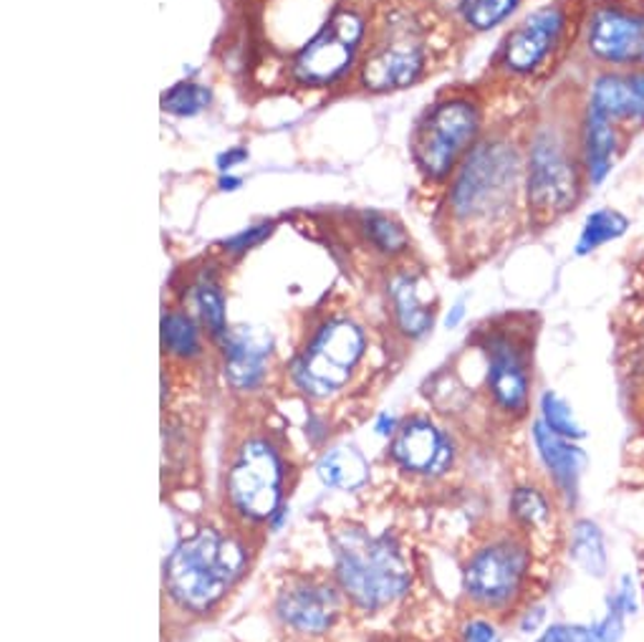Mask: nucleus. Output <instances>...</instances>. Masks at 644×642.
I'll use <instances>...</instances> for the list:
<instances>
[{"instance_id":"obj_14","label":"nucleus","mask_w":644,"mask_h":642,"mask_svg":"<svg viewBox=\"0 0 644 642\" xmlns=\"http://www.w3.org/2000/svg\"><path fill=\"white\" fill-rule=\"evenodd\" d=\"M276 610L288 628L307 635H321L338 618V593L326 582L301 579L281 589Z\"/></svg>"},{"instance_id":"obj_11","label":"nucleus","mask_w":644,"mask_h":642,"mask_svg":"<svg viewBox=\"0 0 644 642\" xmlns=\"http://www.w3.org/2000/svg\"><path fill=\"white\" fill-rule=\"evenodd\" d=\"M525 562V546L515 539L486 544L465 567V593L486 610L506 607L519 595Z\"/></svg>"},{"instance_id":"obj_19","label":"nucleus","mask_w":644,"mask_h":642,"mask_svg":"<svg viewBox=\"0 0 644 642\" xmlns=\"http://www.w3.org/2000/svg\"><path fill=\"white\" fill-rule=\"evenodd\" d=\"M581 134V163L591 185H601L612 170L617 152H620V134L617 124L601 114L597 107L587 104L584 120L579 122Z\"/></svg>"},{"instance_id":"obj_35","label":"nucleus","mask_w":644,"mask_h":642,"mask_svg":"<svg viewBox=\"0 0 644 642\" xmlns=\"http://www.w3.org/2000/svg\"><path fill=\"white\" fill-rule=\"evenodd\" d=\"M220 188L223 190H233V188H241V177H223V180H220Z\"/></svg>"},{"instance_id":"obj_18","label":"nucleus","mask_w":644,"mask_h":642,"mask_svg":"<svg viewBox=\"0 0 644 642\" xmlns=\"http://www.w3.org/2000/svg\"><path fill=\"white\" fill-rule=\"evenodd\" d=\"M220 346H223L227 383L238 390H253L263 383L270 352L268 340H260L253 329H238L227 334Z\"/></svg>"},{"instance_id":"obj_13","label":"nucleus","mask_w":644,"mask_h":642,"mask_svg":"<svg viewBox=\"0 0 644 642\" xmlns=\"http://www.w3.org/2000/svg\"><path fill=\"white\" fill-rule=\"evenodd\" d=\"M486 365H488V387L498 408L506 412L525 410L531 392V372H529V352L519 336L498 332L486 336Z\"/></svg>"},{"instance_id":"obj_24","label":"nucleus","mask_w":644,"mask_h":642,"mask_svg":"<svg viewBox=\"0 0 644 642\" xmlns=\"http://www.w3.org/2000/svg\"><path fill=\"white\" fill-rule=\"evenodd\" d=\"M626 228H630V221H626L622 213H617V210H595L581 228L579 243H576L574 248L576 256H589V253L597 251L599 246H607V243L617 241L620 235L626 233Z\"/></svg>"},{"instance_id":"obj_12","label":"nucleus","mask_w":644,"mask_h":642,"mask_svg":"<svg viewBox=\"0 0 644 642\" xmlns=\"http://www.w3.org/2000/svg\"><path fill=\"white\" fill-rule=\"evenodd\" d=\"M587 48L607 66H630L644 62V13L620 3H601L589 15Z\"/></svg>"},{"instance_id":"obj_30","label":"nucleus","mask_w":644,"mask_h":642,"mask_svg":"<svg viewBox=\"0 0 644 642\" xmlns=\"http://www.w3.org/2000/svg\"><path fill=\"white\" fill-rule=\"evenodd\" d=\"M274 233V223H260V225H251L248 231H243L241 235H233V239H227L220 243V251L227 253V256H241V253H245L253 246H258V243L263 239H268V235Z\"/></svg>"},{"instance_id":"obj_26","label":"nucleus","mask_w":644,"mask_h":642,"mask_svg":"<svg viewBox=\"0 0 644 642\" xmlns=\"http://www.w3.org/2000/svg\"><path fill=\"white\" fill-rule=\"evenodd\" d=\"M213 101V91L202 87L200 81H177L163 95V112L169 117H177V120H190V117H198L206 112Z\"/></svg>"},{"instance_id":"obj_9","label":"nucleus","mask_w":644,"mask_h":642,"mask_svg":"<svg viewBox=\"0 0 644 642\" xmlns=\"http://www.w3.org/2000/svg\"><path fill=\"white\" fill-rule=\"evenodd\" d=\"M284 491V458L268 438H245L227 468V503L243 519L263 521L276 511Z\"/></svg>"},{"instance_id":"obj_29","label":"nucleus","mask_w":644,"mask_h":642,"mask_svg":"<svg viewBox=\"0 0 644 642\" xmlns=\"http://www.w3.org/2000/svg\"><path fill=\"white\" fill-rule=\"evenodd\" d=\"M541 410H544V422L556 435L566 438V441H579L584 435V430L576 425L569 405H566V400H562L558 395L546 392L544 402H541Z\"/></svg>"},{"instance_id":"obj_28","label":"nucleus","mask_w":644,"mask_h":642,"mask_svg":"<svg viewBox=\"0 0 644 642\" xmlns=\"http://www.w3.org/2000/svg\"><path fill=\"white\" fill-rule=\"evenodd\" d=\"M513 519L523 523V527H544L548 521V501L538 488L521 486L513 491L511 498Z\"/></svg>"},{"instance_id":"obj_36","label":"nucleus","mask_w":644,"mask_h":642,"mask_svg":"<svg viewBox=\"0 0 644 642\" xmlns=\"http://www.w3.org/2000/svg\"><path fill=\"white\" fill-rule=\"evenodd\" d=\"M463 314H465V307H463V303H457V307L453 309V314L447 317V326H455L457 319H463Z\"/></svg>"},{"instance_id":"obj_22","label":"nucleus","mask_w":644,"mask_h":642,"mask_svg":"<svg viewBox=\"0 0 644 642\" xmlns=\"http://www.w3.org/2000/svg\"><path fill=\"white\" fill-rule=\"evenodd\" d=\"M317 473L326 486L349 491V488L364 484V478H367V463H364V455L357 447L336 445L319 461Z\"/></svg>"},{"instance_id":"obj_17","label":"nucleus","mask_w":644,"mask_h":642,"mask_svg":"<svg viewBox=\"0 0 644 642\" xmlns=\"http://www.w3.org/2000/svg\"><path fill=\"white\" fill-rule=\"evenodd\" d=\"M589 104L614 124H644V71H604L591 84Z\"/></svg>"},{"instance_id":"obj_32","label":"nucleus","mask_w":644,"mask_h":642,"mask_svg":"<svg viewBox=\"0 0 644 642\" xmlns=\"http://www.w3.org/2000/svg\"><path fill=\"white\" fill-rule=\"evenodd\" d=\"M465 642H496V630L488 622L476 620L465 628Z\"/></svg>"},{"instance_id":"obj_4","label":"nucleus","mask_w":644,"mask_h":642,"mask_svg":"<svg viewBox=\"0 0 644 642\" xmlns=\"http://www.w3.org/2000/svg\"><path fill=\"white\" fill-rule=\"evenodd\" d=\"M486 132V99L470 84H447L414 120L410 157L422 188L443 192Z\"/></svg>"},{"instance_id":"obj_2","label":"nucleus","mask_w":644,"mask_h":642,"mask_svg":"<svg viewBox=\"0 0 644 642\" xmlns=\"http://www.w3.org/2000/svg\"><path fill=\"white\" fill-rule=\"evenodd\" d=\"M451 19L420 0H375L359 62L329 101L349 97H389L425 84L443 69L451 48Z\"/></svg>"},{"instance_id":"obj_1","label":"nucleus","mask_w":644,"mask_h":642,"mask_svg":"<svg viewBox=\"0 0 644 642\" xmlns=\"http://www.w3.org/2000/svg\"><path fill=\"white\" fill-rule=\"evenodd\" d=\"M525 208V134L496 124L482 132L440 192L435 233L455 266L498 248ZM529 215V208H525Z\"/></svg>"},{"instance_id":"obj_6","label":"nucleus","mask_w":644,"mask_h":642,"mask_svg":"<svg viewBox=\"0 0 644 642\" xmlns=\"http://www.w3.org/2000/svg\"><path fill=\"white\" fill-rule=\"evenodd\" d=\"M248 554L238 536L218 527H200L175 549L167 562L169 597L190 612H208L238 585Z\"/></svg>"},{"instance_id":"obj_21","label":"nucleus","mask_w":644,"mask_h":642,"mask_svg":"<svg viewBox=\"0 0 644 642\" xmlns=\"http://www.w3.org/2000/svg\"><path fill=\"white\" fill-rule=\"evenodd\" d=\"M190 297L195 301V311H198L200 326L210 334V340L215 344H223L227 336V324H225V291L223 284L218 281L215 268H208L202 272L198 281L192 284Z\"/></svg>"},{"instance_id":"obj_10","label":"nucleus","mask_w":644,"mask_h":642,"mask_svg":"<svg viewBox=\"0 0 644 642\" xmlns=\"http://www.w3.org/2000/svg\"><path fill=\"white\" fill-rule=\"evenodd\" d=\"M569 11L562 3H551L525 15L498 46L490 64L498 79H536L562 46Z\"/></svg>"},{"instance_id":"obj_23","label":"nucleus","mask_w":644,"mask_h":642,"mask_svg":"<svg viewBox=\"0 0 644 642\" xmlns=\"http://www.w3.org/2000/svg\"><path fill=\"white\" fill-rule=\"evenodd\" d=\"M163 350L175 359H195L200 354V321L182 309H165Z\"/></svg>"},{"instance_id":"obj_16","label":"nucleus","mask_w":644,"mask_h":642,"mask_svg":"<svg viewBox=\"0 0 644 642\" xmlns=\"http://www.w3.org/2000/svg\"><path fill=\"white\" fill-rule=\"evenodd\" d=\"M410 261V258H407ZM387 297L389 309H392V319L397 329L410 340H420L428 334V329L435 321V311L432 303L422 297V278L412 266H407L404 261L392 266V272L387 274Z\"/></svg>"},{"instance_id":"obj_34","label":"nucleus","mask_w":644,"mask_h":642,"mask_svg":"<svg viewBox=\"0 0 644 642\" xmlns=\"http://www.w3.org/2000/svg\"><path fill=\"white\" fill-rule=\"evenodd\" d=\"M395 428H397V422H392V418H389V416H382L377 422V433L379 435H389Z\"/></svg>"},{"instance_id":"obj_27","label":"nucleus","mask_w":644,"mask_h":642,"mask_svg":"<svg viewBox=\"0 0 644 642\" xmlns=\"http://www.w3.org/2000/svg\"><path fill=\"white\" fill-rule=\"evenodd\" d=\"M519 5L521 0H468L457 19L468 31L486 33L501 25L506 19H511L519 11Z\"/></svg>"},{"instance_id":"obj_31","label":"nucleus","mask_w":644,"mask_h":642,"mask_svg":"<svg viewBox=\"0 0 644 642\" xmlns=\"http://www.w3.org/2000/svg\"><path fill=\"white\" fill-rule=\"evenodd\" d=\"M538 642H599L597 628H581V624H554L544 632Z\"/></svg>"},{"instance_id":"obj_33","label":"nucleus","mask_w":644,"mask_h":642,"mask_svg":"<svg viewBox=\"0 0 644 642\" xmlns=\"http://www.w3.org/2000/svg\"><path fill=\"white\" fill-rule=\"evenodd\" d=\"M612 605L620 607L624 615H632L634 610H637V599H634V585H632L630 577H624V585H622L620 595H617V599Z\"/></svg>"},{"instance_id":"obj_5","label":"nucleus","mask_w":644,"mask_h":642,"mask_svg":"<svg viewBox=\"0 0 644 642\" xmlns=\"http://www.w3.org/2000/svg\"><path fill=\"white\" fill-rule=\"evenodd\" d=\"M579 132L548 112L525 130V208L533 228L556 223L581 198Z\"/></svg>"},{"instance_id":"obj_8","label":"nucleus","mask_w":644,"mask_h":642,"mask_svg":"<svg viewBox=\"0 0 644 642\" xmlns=\"http://www.w3.org/2000/svg\"><path fill=\"white\" fill-rule=\"evenodd\" d=\"M367 352V332L357 319L329 314L313 326L309 342L291 362V377L303 392L324 397L349 383Z\"/></svg>"},{"instance_id":"obj_7","label":"nucleus","mask_w":644,"mask_h":642,"mask_svg":"<svg viewBox=\"0 0 644 642\" xmlns=\"http://www.w3.org/2000/svg\"><path fill=\"white\" fill-rule=\"evenodd\" d=\"M336 577L354 605L377 610L402 595L407 569L387 539H371L362 529H344L334 544Z\"/></svg>"},{"instance_id":"obj_25","label":"nucleus","mask_w":644,"mask_h":642,"mask_svg":"<svg viewBox=\"0 0 644 642\" xmlns=\"http://www.w3.org/2000/svg\"><path fill=\"white\" fill-rule=\"evenodd\" d=\"M571 554L576 564L591 577H604L607 574L604 536H601L595 521H576L571 534Z\"/></svg>"},{"instance_id":"obj_3","label":"nucleus","mask_w":644,"mask_h":642,"mask_svg":"<svg viewBox=\"0 0 644 642\" xmlns=\"http://www.w3.org/2000/svg\"><path fill=\"white\" fill-rule=\"evenodd\" d=\"M371 11L375 0H342L324 29L274 74L263 99H303L317 95L332 99L359 62L367 44Z\"/></svg>"},{"instance_id":"obj_15","label":"nucleus","mask_w":644,"mask_h":642,"mask_svg":"<svg viewBox=\"0 0 644 642\" xmlns=\"http://www.w3.org/2000/svg\"><path fill=\"white\" fill-rule=\"evenodd\" d=\"M392 455L402 468L418 473H443L453 463L447 438L425 418L402 422L392 443Z\"/></svg>"},{"instance_id":"obj_20","label":"nucleus","mask_w":644,"mask_h":642,"mask_svg":"<svg viewBox=\"0 0 644 642\" xmlns=\"http://www.w3.org/2000/svg\"><path fill=\"white\" fill-rule=\"evenodd\" d=\"M533 441H536L541 458H544L551 476L556 478L558 488L574 496L576 484H579L581 466L584 461H587V455L581 453V447H576L566 441V438L556 435L544 420H538L536 425H533Z\"/></svg>"}]
</instances>
